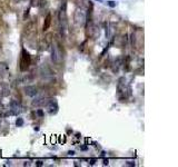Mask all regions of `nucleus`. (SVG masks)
<instances>
[{
    "mask_svg": "<svg viewBox=\"0 0 178 167\" xmlns=\"http://www.w3.org/2000/svg\"><path fill=\"white\" fill-rule=\"evenodd\" d=\"M30 64H31V57L27 50L22 49L21 50V57H20V70L26 71L29 68Z\"/></svg>",
    "mask_w": 178,
    "mask_h": 167,
    "instance_id": "obj_1",
    "label": "nucleus"
},
{
    "mask_svg": "<svg viewBox=\"0 0 178 167\" xmlns=\"http://www.w3.org/2000/svg\"><path fill=\"white\" fill-rule=\"evenodd\" d=\"M36 26H37V20L34 19V20L29 21V22L26 25V27H25V34L30 35V34L34 32V30L36 29Z\"/></svg>",
    "mask_w": 178,
    "mask_h": 167,
    "instance_id": "obj_2",
    "label": "nucleus"
},
{
    "mask_svg": "<svg viewBox=\"0 0 178 167\" xmlns=\"http://www.w3.org/2000/svg\"><path fill=\"white\" fill-rule=\"evenodd\" d=\"M51 21H53V16L51 14H48L45 18V21H44V26H42V30L44 31H47L49 29V27L51 26Z\"/></svg>",
    "mask_w": 178,
    "mask_h": 167,
    "instance_id": "obj_3",
    "label": "nucleus"
},
{
    "mask_svg": "<svg viewBox=\"0 0 178 167\" xmlns=\"http://www.w3.org/2000/svg\"><path fill=\"white\" fill-rule=\"evenodd\" d=\"M28 15H29V9H27L26 11H25V15H23V20H26L27 17H28Z\"/></svg>",
    "mask_w": 178,
    "mask_h": 167,
    "instance_id": "obj_4",
    "label": "nucleus"
},
{
    "mask_svg": "<svg viewBox=\"0 0 178 167\" xmlns=\"http://www.w3.org/2000/svg\"><path fill=\"white\" fill-rule=\"evenodd\" d=\"M22 123H23L22 119H21V118H19V119L17 120V123H16V124H17V126H21V125H22Z\"/></svg>",
    "mask_w": 178,
    "mask_h": 167,
    "instance_id": "obj_5",
    "label": "nucleus"
},
{
    "mask_svg": "<svg viewBox=\"0 0 178 167\" xmlns=\"http://www.w3.org/2000/svg\"><path fill=\"white\" fill-rule=\"evenodd\" d=\"M108 5L110 7H115V6H116V3H115L114 1H108Z\"/></svg>",
    "mask_w": 178,
    "mask_h": 167,
    "instance_id": "obj_6",
    "label": "nucleus"
},
{
    "mask_svg": "<svg viewBox=\"0 0 178 167\" xmlns=\"http://www.w3.org/2000/svg\"><path fill=\"white\" fill-rule=\"evenodd\" d=\"M108 163H109L108 159H105V161H104V165H108Z\"/></svg>",
    "mask_w": 178,
    "mask_h": 167,
    "instance_id": "obj_7",
    "label": "nucleus"
},
{
    "mask_svg": "<svg viewBox=\"0 0 178 167\" xmlns=\"http://www.w3.org/2000/svg\"><path fill=\"white\" fill-rule=\"evenodd\" d=\"M37 113H38L39 116H42V111H41V110H38V111H37Z\"/></svg>",
    "mask_w": 178,
    "mask_h": 167,
    "instance_id": "obj_8",
    "label": "nucleus"
},
{
    "mask_svg": "<svg viewBox=\"0 0 178 167\" xmlns=\"http://www.w3.org/2000/svg\"><path fill=\"white\" fill-rule=\"evenodd\" d=\"M68 154H69V155H73V154H75V152H69Z\"/></svg>",
    "mask_w": 178,
    "mask_h": 167,
    "instance_id": "obj_9",
    "label": "nucleus"
},
{
    "mask_svg": "<svg viewBox=\"0 0 178 167\" xmlns=\"http://www.w3.org/2000/svg\"><path fill=\"white\" fill-rule=\"evenodd\" d=\"M97 1H101V0H97Z\"/></svg>",
    "mask_w": 178,
    "mask_h": 167,
    "instance_id": "obj_10",
    "label": "nucleus"
}]
</instances>
